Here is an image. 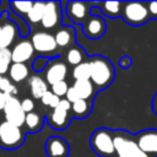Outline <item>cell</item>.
<instances>
[{"label":"cell","mask_w":157,"mask_h":157,"mask_svg":"<svg viewBox=\"0 0 157 157\" xmlns=\"http://www.w3.org/2000/svg\"><path fill=\"white\" fill-rule=\"evenodd\" d=\"M91 67L90 81L94 86L96 91H102L108 88L115 77L114 65L103 55H93L88 59Z\"/></svg>","instance_id":"obj_1"},{"label":"cell","mask_w":157,"mask_h":157,"mask_svg":"<svg viewBox=\"0 0 157 157\" xmlns=\"http://www.w3.org/2000/svg\"><path fill=\"white\" fill-rule=\"evenodd\" d=\"M113 132L115 157H151L140 150L134 139V134L121 129L113 130Z\"/></svg>","instance_id":"obj_2"},{"label":"cell","mask_w":157,"mask_h":157,"mask_svg":"<svg viewBox=\"0 0 157 157\" xmlns=\"http://www.w3.org/2000/svg\"><path fill=\"white\" fill-rule=\"evenodd\" d=\"M90 146L99 157H115L114 132L108 128H98L90 136Z\"/></svg>","instance_id":"obj_3"},{"label":"cell","mask_w":157,"mask_h":157,"mask_svg":"<svg viewBox=\"0 0 157 157\" xmlns=\"http://www.w3.org/2000/svg\"><path fill=\"white\" fill-rule=\"evenodd\" d=\"M26 140V131L6 120L0 121V147L2 150H16Z\"/></svg>","instance_id":"obj_4"},{"label":"cell","mask_w":157,"mask_h":157,"mask_svg":"<svg viewBox=\"0 0 157 157\" xmlns=\"http://www.w3.org/2000/svg\"><path fill=\"white\" fill-rule=\"evenodd\" d=\"M120 16L130 26H142L151 20L146 1H123Z\"/></svg>","instance_id":"obj_5"},{"label":"cell","mask_w":157,"mask_h":157,"mask_svg":"<svg viewBox=\"0 0 157 157\" xmlns=\"http://www.w3.org/2000/svg\"><path fill=\"white\" fill-rule=\"evenodd\" d=\"M31 43L36 53L40 54L42 56L52 58L58 52V45L55 43L54 36L45 31H38L31 37ZM56 56H59L56 54Z\"/></svg>","instance_id":"obj_6"},{"label":"cell","mask_w":157,"mask_h":157,"mask_svg":"<svg viewBox=\"0 0 157 157\" xmlns=\"http://www.w3.org/2000/svg\"><path fill=\"white\" fill-rule=\"evenodd\" d=\"M67 64L64 63V60L60 59V56H53L45 70H44V78L48 86H52L56 82L60 81H65L66 76H67Z\"/></svg>","instance_id":"obj_7"},{"label":"cell","mask_w":157,"mask_h":157,"mask_svg":"<svg viewBox=\"0 0 157 157\" xmlns=\"http://www.w3.org/2000/svg\"><path fill=\"white\" fill-rule=\"evenodd\" d=\"M94 2L87 1H69L66 2L65 12L69 20L75 25H83L90 17V10Z\"/></svg>","instance_id":"obj_8"},{"label":"cell","mask_w":157,"mask_h":157,"mask_svg":"<svg viewBox=\"0 0 157 157\" xmlns=\"http://www.w3.org/2000/svg\"><path fill=\"white\" fill-rule=\"evenodd\" d=\"M134 139L142 152L157 157V129H146L134 135Z\"/></svg>","instance_id":"obj_9"},{"label":"cell","mask_w":157,"mask_h":157,"mask_svg":"<svg viewBox=\"0 0 157 157\" xmlns=\"http://www.w3.org/2000/svg\"><path fill=\"white\" fill-rule=\"evenodd\" d=\"M61 22V2L60 1H47L40 25L44 29L58 28Z\"/></svg>","instance_id":"obj_10"},{"label":"cell","mask_w":157,"mask_h":157,"mask_svg":"<svg viewBox=\"0 0 157 157\" xmlns=\"http://www.w3.org/2000/svg\"><path fill=\"white\" fill-rule=\"evenodd\" d=\"M2 112H4V115H5V120L6 121H9V123H11V124H13L16 126H20V128L23 126L26 114L22 110V108H21V101L17 97H11L6 102Z\"/></svg>","instance_id":"obj_11"},{"label":"cell","mask_w":157,"mask_h":157,"mask_svg":"<svg viewBox=\"0 0 157 157\" xmlns=\"http://www.w3.org/2000/svg\"><path fill=\"white\" fill-rule=\"evenodd\" d=\"M45 119L52 129L65 130L70 125L72 115H71V110H65L60 107H56L54 109H50L47 113Z\"/></svg>","instance_id":"obj_12"},{"label":"cell","mask_w":157,"mask_h":157,"mask_svg":"<svg viewBox=\"0 0 157 157\" xmlns=\"http://www.w3.org/2000/svg\"><path fill=\"white\" fill-rule=\"evenodd\" d=\"M107 31L105 20L102 16H91L82 25V33L90 39H99Z\"/></svg>","instance_id":"obj_13"},{"label":"cell","mask_w":157,"mask_h":157,"mask_svg":"<svg viewBox=\"0 0 157 157\" xmlns=\"http://www.w3.org/2000/svg\"><path fill=\"white\" fill-rule=\"evenodd\" d=\"M45 153L48 157H69L70 147L65 139L61 136H49L45 141Z\"/></svg>","instance_id":"obj_14"},{"label":"cell","mask_w":157,"mask_h":157,"mask_svg":"<svg viewBox=\"0 0 157 157\" xmlns=\"http://www.w3.org/2000/svg\"><path fill=\"white\" fill-rule=\"evenodd\" d=\"M34 55V49L32 47V43L29 39L22 38L20 42H17L11 49V60L12 63H20L26 64L29 61Z\"/></svg>","instance_id":"obj_15"},{"label":"cell","mask_w":157,"mask_h":157,"mask_svg":"<svg viewBox=\"0 0 157 157\" xmlns=\"http://www.w3.org/2000/svg\"><path fill=\"white\" fill-rule=\"evenodd\" d=\"M58 49H69L75 44V28L70 26H63L55 31L53 34Z\"/></svg>","instance_id":"obj_16"},{"label":"cell","mask_w":157,"mask_h":157,"mask_svg":"<svg viewBox=\"0 0 157 157\" xmlns=\"http://www.w3.org/2000/svg\"><path fill=\"white\" fill-rule=\"evenodd\" d=\"M18 29L16 23H13L11 20L5 21L4 25H1V33H0V49H5L15 42L16 34Z\"/></svg>","instance_id":"obj_17"},{"label":"cell","mask_w":157,"mask_h":157,"mask_svg":"<svg viewBox=\"0 0 157 157\" xmlns=\"http://www.w3.org/2000/svg\"><path fill=\"white\" fill-rule=\"evenodd\" d=\"M28 88L34 99H40L42 96L47 91H49V86L47 85L45 80L37 74L28 77Z\"/></svg>","instance_id":"obj_18"},{"label":"cell","mask_w":157,"mask_h":157,"mask_svg":"<svg viewBox=\"0 0 157 157\" xmlns=\"http://www.w3.org/2000/svg\"><path fill=\"white\" fill-rule=\"evenodd\" d=\"M72 87L75 88L77 96L80 99H86V101H93V97L96 96L97 91L92 82L90 80H78L74 81Z\"/></svg>","instance_id":"obj_19"},{"label":"cell","mask_w":157,"mask_h":157,"mask_svg":"<svg viewBox=\"0 0 157 157\" xmlns=\"http://www.w3.org/2000/svg\"><path fill=\"white\" fill-rule=\"evenodd\" d=\"M96 6H99V11L102 17H109V18H117L120 17L121 15V7H123V1H102V2H96Z\"/></svg>","instance_id":"obj_20"},{"label":"cell","mask_w":157,"mask_h":157,"mask_svg":"<svg viewBox=\"0 0 157 157\" xmlns=\"http://www.w3.org/2000/svg\"><path fill=\"white\" fill-rule=\"evenodd\" d=\"M93 108V101L77 99L71 104V115L76 119H86Z\"/></svg>","instance_id":"obj_21"},{"label":"cell","mask_w":157,"mask_h":157,"mask_svg":"<svg viewBox=\"0 0 157 157\" xmlns=\"http://www.w3.org/2000/svg\"><path fill=\"white\" fill-rule=\"evenodd\" d=\"M7 72H9L10 81H13L15 83H20L29 77V69L26 64L12 63Z\"/></svg>","instance_id":"obj_22"},{"label":"cell","mask_w":157,"mask_h":157,"mask_svg":"<svg viewBox=\"0 0 157 157\" xmlns=\"http://www.w3.org/2000/svg\"><path fill=\"white\" fill-rule=\"evenodd\" d=\"M43 117L33 110L31 113H27L26 117H25V123H23V126H25V130L27 132H38L42 130L43 128Z\"/></svg>","instance_id":"obj_23"},{"label":"cell","mask_w":157,"mask_h":157,"mask_svg":"<svg viewBox=\"0 0 157 157\" xmlns=\"http://www.w3.org/2000/svg\"><path fill=\"white\" fill-rule=\"evenodd\" d=\"M65 60L69 65L71 66H76L78 64H81L82 61H85V52L82 50L81 47L74 44L72 47H70L66 50L65 54Z\"/></svg>","instance_id":"obj_24"},{"label":"cell","mask_w":157,"mask_h":157,"mask_svg":"<svg viewBox=\"0 0 157 157\" xmlns=\"http://www.w3.org/2000/svg\"><path fill=\"white\" fill-rule=\"evenodd\" d=\"M44 9H45V2L44 1H36L33 2L32 9L29 10V12L27 13V21L31 23H40V20L43 17L44 13Z\"/></svg>","instance_id":"obj_25"},{"label":"cell","mask_w":157,"mask_h":157,"mask_svg":"<svg viewBox=\"0 0 157 157\" xmlns=\"http://www.w3.org/2000/svg\"><path fill=\"white\" fill-rule=\"evenodd\" d=\"M71 75H72V78H74L75 81H78V80H90V76H91V67H90L88 60H85V61H82L81 64L74 66Z\"/></svg>","instance_id":"obj_26"},{"label":"cell","mask_w":157,"mask_h":157,"mask_svg":"<svg viewBox=\"0 0 157 157\" xmlns=\"http://www.w3.org/2000/svg\"><path fill=\"white\" fill-rule=\"evenodd\" d=\"M10 11L20 17L27 16L29 10L33 6V1H10Z\"/></svg>","instance_id":"obj_27"},{"label":"cell","mask_w":157,"mask_h":157,"mask_svg":"<svg viewBox=\"0 0 157 157\" xmlns=\"http://www.w3.org/2000/svg\"><path fill=\"white\" fill-rule=\"evenodd\" d=\"M12 64V60H11V49H0V75H5L9 69H10V65Z\"/></svg>","instance_id":"obj_28"},{"label":"cell","mask_w":157,"mask_h":157,"mask_svg":"<svg viewBox=\"0 0 157 157\" xmlns=\"http://www.w3.org/2000/svg\"><path fill=\"white\" fill-rule=\"evenodd\" d=\"M60 99H61V98L56 97V96H55V94L49 90V91H47V92L42 96L40 102H42V104H43V105L48 107L49 109H54V108H56V107H58V104H59Z\"/></svg>","instance_id":"obj_29"},{"label":"cell","mask_w":157,"mask_h":157,"mask_svg":"<svg viewBox=\"0 0 157 157\" xmlns=\"http://www.w3.org/2000/svg\"><path fill=\"white\" fill-rule=\"evenodd\" d=\"M52 58H47V56H42V55H38V56H36L34 59H33V61L31 63V69L34 71V72H42V71H44L45 70V67H47V65H48V63H49V60H50Z\"/></svg>","instance_id":"obj_30"},{"label":"cell","mask_w":157,"mask_h":157,"mask_svg":"<svg viewBox=\"0 0 157 157\" xmlns=\"http://www.w3.org/2000/svg\"><path fill=\"white\" fill-rule=\"evenodd\" d=\"M69 87H70V86L67 85L66 81H60V82H56V83L52 85V86H50V91H52L56 97L61 98V97H64V96L66 94Z\"/></svg>","instance_id":"obj_31"},{"label":"cell","mask_w":157,"mask_h":157,"mask_svg":"<svg viewBox=\"0 0 157 157\" xmlns=\"http://www.w3.org/2000/svg\"><path fill=\"white\" fill-rule=\"evenodd\" d=\"M21 108L25 112V114L31 113L34 110V101L32 98H25L21 101Z\"/></svg>","instance_id":"obj_32"},{"label":"cell","mask_w":157,"mask_h":157,"mask_svg":"<svg viewBox=\"0 0 157 157\" xmlns=\"http://www.w3.org/2000/svg\"><path fill=\"white\" fill-rule=\"evenodd\" d=\"M147 11L151 20H157V1H146Z\"/></svg>","instance_id":"obj_33"},{"label":"cell","mask_w":157,"mask_h":157,"mask_svg":"<svg viewBox=\"0 0 157 157\" xmlns=\"http://www.w3.org/2000/svg\"><path fill=\"white\" fill-rule=\"evenodd\" d=\"M65 99L69 101L71 104H72L74 102H76L77 99H80L78 96H77V93H76V91H75V88H74L72 86L69 87V90H67V92H66V94H65Z\"/></svg>","instance_id":"obj_34"},{"label":"cell","mask_w":157,"mask_h":157,"mask_svg":"<svg viewBox=\"0 0 157 157\" xmlns=\"http://www.w3.org/2000/svg\"><path fill=\"white\" fill-rule=\"evenodd\" d=\"M130 65H131V59H130V56L123 55V56L119 59V66H120L121 69H129Z\"/></svg>","instance_id":"obj_35"},{"label":"cell","mask_w":157,"mask_h":157,"mask_svg":"<svg viewBox=\"0 0 157 157\" xmlns=\"http://www.w3.org/2000/svg\"><path fill=\"white\" fill-rule=\"evenodd\" d=\"M11 85V81H10V78L9 77H4L2 76V80H1V82H0V92H5L7 88H9V86Z\"/></svg>","instance_id":"obj_36"},{"label":"cell","mask_w":157,"mask_h":157,"mask_svg":"<svg viewBox=\"0 0 157 157\" xmlns=\"http://www.w3.org/2000/svg\"><path fill=\"white\" fill-rule=\"evenodd\" d=\"M10 98H11V96H9V94H6V93L0 92V110H2V109H4V107H5L6 102H7Z\"/></svg>","instance_id":"obj_37"},{"label":"cell","mask_w":157,"mask_h":157,"mask_svg":"<svg viewBox=\"0 0 157 157\" xmlns=\"http://www.w3.org/2000/svg\"><path fill=\"white\" fill-rule=\"evenodd\" d=\"M151 107H152V110L153 113L157 115V92L155 93L153 98H152V102H151Z\"/></svg>","instance_id":"obj_38"},{"label":"cell","mask_w":157,"mask_h":157,"mask_svg":"<svg viewBox=\"0 0 157 157\" xmlns=\"http://www.w3.org/2000/svg\"><path fill=\"white\" fill-rule=\"evenodd\" d=\"M1 80H2V76H1V75H0V82H1Z\"/></svg>","instance_id":"obj_39"},{"label":"cell","mask_w":157,"mask_h":157,"mask_svg":"<svg viewBox=\"0 0 157 157\" xmlns=\"http://www.w3.org/2000/svg\"><path fill=\"white\" fill-rule=\"evenodd\" d=\"M0 33H1V25H0Z\"/></svg>","instance_id":"obj_40"}]
</instances>
